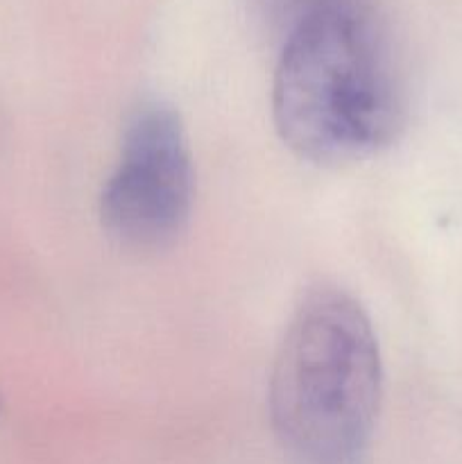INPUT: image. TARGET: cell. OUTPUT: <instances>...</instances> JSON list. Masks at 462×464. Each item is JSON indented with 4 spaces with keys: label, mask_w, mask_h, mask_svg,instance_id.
<instances>
[{
    "label": "cell",
    "mask_w": 462,
    "mask_h": 464,
    "mask_svg": "<svg viewBox=\"0 0 462 464\" xmlns=\"http://www.w3.org/2000/svg\"><path fill=\"white\" fill-rule=\"evenodd\" d=\"M340 3H344V0H258L267 23L274 30L284 32V36L297 30L302 23H306L315 14L335 7Z\"/></svg>",
    "instance_id": "277c9868"
},
{
    "label": "cell",
    "mask_w": 462,
    "mask_h": 464,
    "mask_svg": "<svg viewBox=\"0 0 462 464\" xmlns=\"http://www.w3.org/2000/svg\"><path fill=\"white\" fill-rule=\"evenodd\" d=\"M272 109L293 152L340 166L392 145L406 127L408 98L379 30L340 3L284 39Z\"/></svg>",
    "instance_id": "6da1fadb"
},
{
    "label": "cell",
    "mask_w": 462,
    "mask_h": 464,
    "mask_svg": "<svg viewBox=\"0 0 462 464\" xmlns=\"http://www.w3.org/2000/svg\"><path fill=\"white\" fill-rule=\"evenodd\" d=\"M193 193V159L179 113L159 100L143 102L127 121L120 159L100 198L102 227L127 249H161L184 231Z\"/></svg>",
    "instance_id": "3957f363"
},
{
    "label": "cell",
    "mask_w": 462,
    "mask_h": 464,
    "mask_svg": "<svg viewBox=\"0 0 462 464\" xmlns=\"http://www.w3.org/2000/svg\"><path fill=\"white\" fill-rule=\"evenodd\" d=\"M383 394L379 340L361 304L320 285L276 349L270 417L293 464H365Z\"/></svg>",
    "instance_id": "7a4b0ae2"
}]
</instances>
